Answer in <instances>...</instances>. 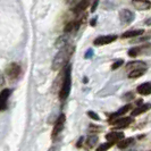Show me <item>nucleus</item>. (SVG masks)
Segmentation results:
<instances>
[{"instance_id": "obj_1", "label": "nucleus", "mask_w": 151, "mask_h": 151, "mask_svg": "<svg viewBox=\"0 0 151 151\" xmlns=\"http://www.w3.org/2000/svg\"><path fill=\"white\" fill-rule=\"evenodd\" d=\"M75 50V47L74 45H65L60 50L57 52V55L55 56L52 60V69L53 70H58L63 68L66 64L67 61L69 60V58L72 57V55L74 52Z\"/></svg>"}, {"instance_id": "obj_2", "label": "nucleus", "mask_w": 151, "mask_h": 151, "mask_svg": "<svg viewBox=\"0 0 151 151\" xmlns=\"http://www.w3.org/2000/svg\"><path fill=\"white\" fill-rule=\"evenodd\" d=\"M70 88H72V66L67 65L64 72V78H63L60 92H59V98L61 101H65L68 98L70 93Z\"/></svg>"}, {"instance_id": "obj_3", "label": "nucleus", "mask_w": 151, "mask_h": 151, "mask_svg": "<svg viewBox=\"0 0 151 151\" xmlns=\"http://www.w3.org/2000/svg\"><path fill=\"white\" fill-rule=\"evenodd\" d=\"M65 123H66V116H65L64 114H61L60 116L57 118L56 123H55V126H53V129H52V134H51V137H52V139H55V137L63 131L64 126H65Z\"/></svg>"}, {"instance_id": "obj_4", "label": "nucleus", "mask_w": 151, "mask_h": 151, "mask_svg": "<svg viewBox=\"0 0 151 151\" xmlns=\"http://www.w3.org/2000/svg\"><path fill=\"white\" fill-rule=\"evenodd\" d=\"M6 73L12 80H15L21 74V66L18 64H16V63H12L6 69Z\"/></svg>"}, {"instance_id": "obj_5", "label": "nucleus", "mask_w": 151, "mask_h": 151, "mask_svg": "<svg viewBox=\"0 0 151 151\" xmlns=\"http://www.w3.org/2000/svg\"><path fill=\"white\" fill-rule=\"evenodd\" d=\"M117 39L116 35H104V37H99L94 40V45H109L114 42L115 40Z\"/></svg>"}, {"instance_id": "obj_6", "label": "nucleus", "mask_w": 151, "mask_h": 151, "mask_svg": "<svg viewBox=\"0 0 151 151\" xmlns=\"http://www.w3.org/2000/svg\"><path fill=\"white\" fill-rule=\"evenodd\" d=\"M132 5L137 10H148L151 8V2L149 0H132Z\"/></svg>"}, {"instance_id": "obj_7", "label": "nucleus", "mask_w": 151, "mask_h": 151, "mask_svg": "<svg viewBox=\"0 0 151 151\" xmlns=\"http://www.w3.org/2000/svg\"><path fill=\"white\" fill-rule=\"evenodd\" d=\"M119 18H121L122 23L129 24L134 19V14L132 12H129V9H122L119 12Z\"/></svg>"}, {"instance_id": "obj_8", "label": "nucleus", "mask_w": 151, "mask_h": 151, "mask_svg": "<svg viewBox=\"0 0 151 151\" xmlns=\"http://www.w3.org/2000/svg\"><path fill=\"white\" fill-rule=\"evenodd\" d=\"M10 93H12V91L9 89H4L0 92V111L6 108L8 99L10 97Z\"/></svg>"}, {"instance_id": "obj_9", "label": "nucleus", "mask_w": 151, "mask_h": 151, "mask_svg": "<svg viewBox=\"0 0 151 151\" xmlns=\"http://www.w3.org/2000/svg\"><path fill=\"white\" fill-rule=\"evenodd\" d=\"M131 123H132L131 117H123V118H119V119L114 122L113 125L116 129H123V127H127Z\"/></svg>"}, {"instance_id": "obj_10", "label": "nucleus", "mask_w": 151, "mask_h": 151, "mask_svg": "<svg viewBox=\"0 0 151 151\" xmlns=\"http://www.w3.org/2000/svg\"><path fill=\"white\" fill-rule=\"evenodd\" d=\"M106 139L108 142H119L121 140L124 139V133L121 132H110L106 135Z\"/></svg>"}, {"instance_id": "obj_11", "label": "nucleus", "mask_w": 151, "mask_h": 151, "mask_svg": "<svg viewBox=\"0 0 151 151\" xmlns=\"http://www.w3.org/2000/svg\"><path fill=\"white\" fill-rule=\"evenodd\" d=\"M90 1L91 0H81L75 7H74V9H73L74 13H75V14H80V13L84 12V10L86 9V7L90 5Z\"/></svg>"}, {"instance_id": "obj_12", "label": "nucleus", "mask_w": 151, "mask_h": 151, "mask_svg": "<svg viewBox=\"0 0 151 151\" xmlns=\"http://www.w3.org/2000/svg\"><path fill=\"white\" fill-rule=\"evenodd\" d=\"M137 92L142 96H148V94H151V83L150 82H147V83H143L141 85H139L137 88Z\"/></svg>"}, {"instance_id": "obj_13", "label": "nucleus", "mask_w": 151, "mask_h": 151, "mask_svg": "<svg viewBox=\"0 0 151 151\" xmlns=\"http://www.w3.org/2000/svg\"><path fill=\"white\" fill-rule=\"evenodd\" d=\"M127 69H131V70H134V69H145L147 68V64L143 63V61H132L126 65Z\"/></svg>"}, {"instance_id": "obj_14", "label": "nucleus", "mask_w": 151, "mask_h": 151, "mask_svg": "<svg viewBox=\"0 0 151 151\" xmlns=\"http://www.w3.org/2000/svg\"><path fill=\"white\" fill-rule=\"evenodd\" d=\"M151 108V104H145L143 106H139L137 108H135L134 110H132V116H137V115H141V114L148 111Z\"/></svg>"}, {"instance_id": "obj_15", "label": "nucleus", "mask_w": 151, "mask_h": 151, "mask_svg": "<svg viewBox=\"0 0 151 151\" xmlns=\"http://www.w3.org/2000/svg\"><path fill=\"white\" fill-rule=\"evenodd\" d=\"M143 33V30H133V31H127L125 33H123L122 38L123 39H127V38H134V37H137V35H142Z\"/></svg>"}, {"instance_id": "obj_16", "label": "nucleus", "mask_w": 151, "mask_h": 151, "mask_svg": "<svg viewBox=\"0 0 151 151\" xmlns=\"http://www.w3.org/2000/svg\"><path fill=\"white\" fill-rule=\"evenodd\" d=\"M131 108H132V106H131V105H126V106L122 107L119 110H117L116 113L113 114V115L110 116V119H114V118H116V117H119V116H122V115L126 114L129 110V109H131Z\"/></svg>"}, {"instance_id": "obj_17", "label": "nucleus", "mask_w": 151, "mask_h": 151, "mask_svg": "<svg viewBox=\"0 0 151 151\" xmlns=\"http://www.w3.org/2000/svg\"><path fill=\"white\" fill-rule=\"evenodd\" d=\"M78 26H80V23L78 22H69L68 24H66L64 31H65V33H69V32H72V31L76 30Z\"/></svg>"}, {"instance_id": "obj_18", "label": "nucleus", "mask_w": 151, "mask_h": 151, "mask_svg": "<svg viewBox=\"0 0 151 151\" xmlns=\"http://www.w3.org/2000/svg\"><path fill=\"white\" fill-rule=\"evenodd\" d=\"M97 141H98V136L91 135V136H89V137H88V140H86L85 144H86V147H88L89 149H91V148H93V147L96 145Z\"/></svg>"}, {"instance_id": "obj_19", "label": "nucleus", "mask_w": 151, "mask_h": 151, "mask_svg": "<svg viewBox=\"0 0 151 151\" xmlns=\"http://www.w3.org/2000/svg\"><path fill=\"white\" fill-rule=\"evenodd\" d=\"M144 73H145V69H134L129 74V78H136V77L142 76Z\"/></svg>"}, {"instance_id": "obj_20", "label": "nucleus", "mask_w": 151, "mask_h": 151, "mask_svg": "<svg viewBox=\"0 0 151 151\" xmlns=\"http://www.w3.org/2000/svg\"><path fill=\"white\" fill-rule=\"evenodd\" d=\"M133 142V139L132 137H129V139H123L121 140L119 142H118V148H121V149H124V148H126V147H129V144H132Z\"/></svg>"}, {"instance_id": "obj_21", "label": "nucleus", "mask_w": 151, "mask_h": 151, "mask_svg": "<svg viewBox=\"0 0 151 151\" xmlns=\"http://www.w3.org/2000/svg\"><path fill=\"white\" fill-rule=\"evenodd\" d=\"M113 144H114V142H107V143L100 144L98 148H97V151H107Z\"/></svg>"}, {"instance_id": "obj_22", "label": "nucleus", "mask_w": 151, "mask_h": 151, "mask_svg": "<svg viewBox=\"0 0 151 151\" xmlns=\"http://www.w3.org/2000/svg\"><path fill=\"white\" fill-rule=\"evenodd\" d=\"M139 51H140L139 48H132L129 50V57H136L139 55Z\"/></svg>"}, {"instance_id": "obj_23", "label": "nucleus", "mask_w": 151, "mask_h": 151, "mask_svg": "<svg viewBox=\"0 0 151 151\" xmlns=\"http://www.w3.org/2000/svg\"><path fill=\"white\" fill-rule=\"evenodd\" d=\"M88 116H89L90 118H92V119H94V121H100V117L98 116V114L92 111V110L88 111Z\"/></svg>"}, {"instance_id": "obj_24", "label": "nucleus", "mask_w": 151, "mask_h": 151, "mask_svg": "<svg viewBox=\"0 0 151 151\" xmlns=\"http://www.w3.org/2000/svg\"><path fill=\"white\" fill-rule=\"evenodd\" d=\"M123 64H124V60H122V59H118V60H116L113 64V66H111V69H117V68L121 67Z\"/></svg>"}, {"instance_id": "obj_25", "label": "nucleus", "mask_w": 151, "mask_h": 151, "mask_svg": "<svg viewBox=\"0 0 151 151\" xmlns=\"http://www.w3.org/2000/svg\"><path fill=\"white\" fill-rule=\"evenodd\" d=\"M98 5H99V0H94L93 4H92V6H91V12H92V13L96 12V9H97V7H98Z\"/></svg>"}, {"instance_id": "obj_26", "label": "nucleus", "mask_w": 151, "mask_h": 151, "mask_svg": "<svg viewBox=\"0 0 151 151\" xmlns=\"http://www.w3.org/2000/svg\"><path fill=\"white\" fill-rule=\"evenodd\" d=\"M92 55H93V50H88V52L85 53V56H84V57H85V58H91V57H92Z\"/></svg>"}, {"instance_id": "obj_27", "label": "nucleus", "mask_w": 151, "mask_h": 151, "mask_svg": "<svg viewBox=\"0 0 151 151\" xmlns=\"http://www.w3.org/2000/svg\"><path fill=\"white\" fill-rule=\"evenodd\" d=\"M126 98H124V99H126V100H129V99H133V93H127L126 96H125Z\"/></svg>"}, {"instance_id": "obj_28", "label": "nucleus", "mask_w": 151, "mask_h": 151, "mask_svg": "<svg viewBox=\"0 0 151 151\" xmlns=\"http://www.w3.org/2000/svg\"><path fill=\"white\" fill-rule=\"evenodd\" d=\"M4 83H5V80H4V77H2V75L0 74V88L4 85Z\"/></svg>"}, {"instance_id": "obj_29", "label": "nucleus", "mask_w": 151, "mask_h": 151, "mask_svg": "<svg viewBox=\"0 0 151 151\" xmlns=\"http://www.w3.org/2000/svg\"><path fill=\"white\" fill-rule=\"evenodd\" d=\"M90 23H91V25H92V26H94V25H96V23H97V18H93Z\"/></svg>"}, {"instance_id": "obj_30", "label": "nucleus", "mask_w": 151, "mask_h": 151, "mask_svg": "<svg viewBox=\"0 0 151 151\" xmlns=\"http://www.w3.org/2000/svg\"><path fill=\"white\" fill-rule=\"evenodd\" d=\"M82 141H83V137L80 139V141H78V143H77V147H81V145H82Z\"/></svg>"}, {"instance_id": "obj_31", "label": "nucleus", "mask_w": 151, "mask_h": 151, "mask_svg": "<svg viewBox=\"0 0 151 151\" xmlns=\"http://www.w3.org/2000/svg\"><path fill=\"white\" fill-rule=\"evenodd\" d=\"M83 82H84V83H86V82H88V78H86V77H84Z\"/></svg>"}, {"instance_id": "obj_32", "label": "nucleus", "mask_w": 151, "mask_h": 151, "mask_svg": "<svg viewBox=\"0 0 151 151\" xmlns=\"http://www.w3.org/2000/svg\"><path fill=\"white\" fill-rule=\"evenodd\" d=\"M48 151H55V148H53V147H52V148H50V149H49V150H48Z\"/></svg>"}, {"instance_id": "obj_33", "label": "nucleus", "mask_w": 151, "mask_h": 151, "mask_svg": "<svg viewBox=\"0 0 151 151\" xmlns=\"http://www.w3.org/2000/svg\"><path fill=\"white\" fill-rule=\"evenodd\" d=\"M68 2H72V1H73V0H67Z\"/></svg>"}]
</instances>
